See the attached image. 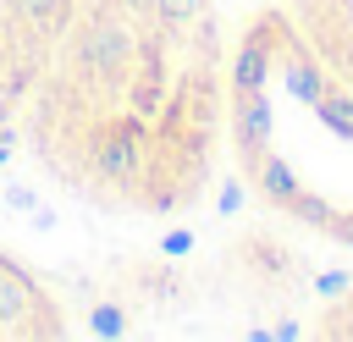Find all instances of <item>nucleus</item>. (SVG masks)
<instances>
[{
  "label": "nucleus",
  "mask_w": 353,
  "mask_h": 342,
  "mask_svg": "<svg viewBox=\"0 0 353 342\" xmlns=\"http://www.w3.org/2000/svg\"><path fill=\"white\" fill-rule=\"evenodd\" d=\"M325 61H331V66H342V72H347V83H353V39L331 44V50H325Z\"/></svg>",
  "instance_id": "nucleus-1"
}]
</instances>
